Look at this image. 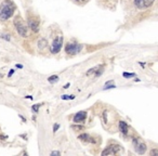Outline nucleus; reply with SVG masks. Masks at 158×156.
Here are the masks:
<instances>
[{
    "instance_id": "1",
    "label": "nucleus",
    "mask_w": 158,
    "mask_h": 156,
    "mask_svg": "<svg viewBox=\"0 0 158 156\" xmlns=\"http://www.w3.org/2000/svg\"><path fill=\"white\" fill-rule=\"evenodd\" d=\"M15 10L14 3L10 0H4L1 4H0V20L1 21H6L10 18L13 15Z\"/></svg>"
},
{
    "instance_id": "2",
    "label": "nucleus",
    "mask_w": 158,
    "mask_h": 156,
    "mask_svg": "<svg viewBox=\"0 0 158 156\" xmlns=\"http://www.w3.org/2000/svg\"><path fill=\"white\" fill-rule=\"evenodd\" d=\"M14 26L16 28V30H18V33L22 37L27 36V26L25 24V22L21 18V16H16L14 18Z\"/></svg>"
},
{
    "instance_id": "3",
    "label": "nucleus",
    "mask_w": 158,
    "mask_h": 156,
    "mask_svg": "<svg viewBox=\"0 0 158 156\" xmlns=\"http://www.w3.org/2000/svg\"><path fill=\"white\" fill-rule=\"evenodd\" d=\"M81 49H82V46L79 45V43H76V42H68L65 47V51L66 53L68 54H77L81 51Z\"/></svg>"
},
{
    "instance_id": "4",
    "label": "nucleus",
    "mask_w": 158,
    "mask_h": 156,
    "mask_svg": "<svg viewBox=\"0 0 158 156\" xmlns=\"http://www.w3.org/2000/svg\"><path fill=\"white\" fill-rule=\"evenodd\" d=\"M63 41H64V39H63L62 36H57V38H54L53 42L51 45V52L53 54L59 53L61 51V49H62Z\"/></svg>"
},
{
    "instance_id": "5",
    "label": "nucleus",
    "mask_w": 158,
    "mask_h": 156,
    "mask_svg": "<svg viewBox=\"0 0 158 156\" xmlns=\"http://www.w3.org/2000/svg\"><path fill=\"white\" fill-rule=\"evenodd\" d=\"M132 142H133V145H134V149H135V151H137V154H144L146 151V145L145 143H144L141 139L139 138H134L133 140H132Z\"/></svg>"
},
{
    "instance_id": "6",
    "label": "nucleus",
    "mask_w": 158,
    "mask_h": 156,
    "mask_svg": "<svg viewBox=\"0 0 158 156\" xmlns=\"http://www.w3.org/2000/svg\"><path fill=\"white\" fill-rule=\"evenodd\" d=\"M155 0H134V4L139 9H146L154 3Z\"/></svg>"
},
{
    "instance_id": "7",
    "label": "nucleus",
    "mask_w": 158,
    "mask_h": 156,
    "mask_svg": "<svg viewBox=\"0 0 158 156\" xmlns=\"http://www.w3.org/2000/svg\"><path fill=\"white\" fill-rule=\"evenodd\" d=\"M119 152V146H115V145H110L108 146L106 150H104L102 152V155H115Z\"/></svg>"
},
{
    "instance_id": "8",
    "label": "nucleus",
    "mask_w": 158,
    "mask_h": 156,
    "mask_svg": "<svg viewBox=\"0 0 158 156\" xmlns=\"http://www.w3.org/2000/svg\"><path fill=\"white\" fill-rule=\"evenodd\" d=\"M86 117H87L86 112H84V111H82V112H78L77 114L74 116V121H75V123H77V124L82 123V121L86 119Z\"/></svg>"
},
{
    "instance_id": "9",
    "label": "nucleus",
    "mask_w": 158,
    "mask_h": 156,
    "mask_svg": "<svg viewBox=\"0 0 158 156\" xmlns=\"http://www.w3.org/2000/svg\"><path fill=\"white\" fill-rule=\"evenodd\" d=\"M119 130L123 133V135H127L128 133V125L126 121L123 120H120L119 121Z\"/></svg>"
},
{
    "instance_id": "10",
    "label": "nucleus",
    "mask_w": 158,
    "mask_h": 156,
    "mask_svg": "<svg viewBox=\"0 0 158 156\" xmlns=\"http://www.w3.org/2000/svg\"><path fill=\"white\" fill-rule=\"evenodd\" d=\"M79 139H80L81 141H85V142H94V140H92V138L89 135H87V133L80 135H79Z\"/></svg>"
},
{
    "instance_id": "11",
    "label": "nucleus",
    "mask_w": 158,
    "mask_h": 156,
    "mask_svg": "<svg viewBox=\"0 0 158 156\" xmlns=\"http://www.w3.org/2000/svg\"><path fill=\"white\" fill-rule=\"evenodd\" d=\"M28 25H29L30 28L33 29V32H35V33H36V32H38V23H37V22L32 21V20H30V21L28 22Z\"/></svg>"
},
{
    "instance_id": "12",
    "label": "nucleus",
    "mask_w": 158,
    "mask_h": 156,
    "mask_svg": "<svg viewBox=\"0 0 158 156\" xmlns=\"http://www.w3.org/2000/svg\"><path fill=\"white\" fill-rule=\"evenodd\" d=\"M115 87H116V86H115V84H114V81L109 80V81H107V82L105 84L104 90H107V89H113V88H115Z\"/></svg>"
},
{
    "instance_id": "13",
    "label": "nucleus",
    "mask_w": 158,
    "mask_h": 156,
    "mask_svg": "<svg viewBox=\"0 0 158 156\" xmlns=\"http://www.w3.org/2000/svg\"><path fill=\"white\" fill-rule=\"evenodd\" d=\"M48 80H49V82H51V84H53V82H57V81H59V76H57V75L51 76V77L48 78Z\"/></svg>"
},
{
    "instance_id": "14",
    "label": "nucleus",
    "mask_w": 158,
    "mask_h": 156,
    "mask_svg": "<svg viewBox=\"0 0 158 156\" xmlns=\"http://www.w3.org/2000/svg\"><path fill=\"white\" fill-rule=\"evenodd\" d=\"M122 76L125 78H131V77H135V74H133V73H123Z\"/></svg>"
},
{
    "instance_id": "15",
    "label": "nucleus",
    "mask_w": 158,
    "mask_h": 156,
    "mask_svg": "<svg viewBox=\"0 0 158 156\" xmlns=\"http://www.w3.org/2000/svg\"><path fill=\"white\" fill-rule=\"evenodd\" d=\"M63 100H73L75 99V96H62Z\"/></svg>"
},
{
    "instance_id": "16",
    "label": "nucleus",
    "mask_w": 158,
    "mask_h": 156,
    "mask_svg": "<svg viewBox=\"0 0 158 156\" xmlns=\"http://www.w3.org/2000/svg\"><path fill=\"white\" fill-rule=\"evenodd\" d=\"M1 38H3V39H6V40H11V38H10V36H8V34H4V35H1Z\"/></svg>"
},
{
    "instance_id": "17",
    "label": "nucleus",
    "mask_w": 158,
    "mask_h": 156,
    "mask_svg": "<svg viewBox=\"0 0 158 156\" xmlns=\"http://www.w3.org/2000/svg\"><path fill=\"white\" fill-rule=\"evenodd\" d=\"M59 127H60V125H59V124H55V125H54V127H53V131H54V132L57 131Z\"/></svg>"
},
{
    "instance_id": "18",
    "label": "nucleus",
    "mask_w": 158,
    "mask_h": 156,
    "mask_svg": "<svg viewBox=\"0 0 158 156\" xmlns=\"http://www.w3.org/2000/svg\"><path fill=\"white\" fill-rule=\"evenodd\" d=\"M33 111L35 112V113H37V112H38V106L34 105V106H33Z\"/></svg>"
},
{
    "instance_id": "19",
    "label": "nucleus",
    "mask_w": 158,
    "mask_h": 156,
    "mask_svg": "<svg viewBox=\"0 0 158 156\" xmlns=\"http://www.w3.org/2000/svg\"><path fill=\"white\" fill-rule=\"evenodd\" d=\"M51 155H61L60 152H51Z\"/></svg>"
},
{
    "instance_id": "20",
    "label": "nucleus",
    "mask_w": 158,
    "mask_h": 156,
    "mask_svg": "<svg viewBox=\"0 0 158 156\" xmlns=\"http://www.w3.org/2000/svg\"><path fill=\"white\" fill-rule=\"evenodd\" d=\"M151 154H152V155H155V154H158V151H157V150L152 151V152H151Z\"/></svg>"
},
{
    "instance_id": "21",
    "label": "nucleus",
    "mask_w": 158,
    "mask_h": 156,
    "mask_svg": "<svg viewBox=\"0 0 158 156\" xmlns=\"http://www.w3.org/2000/svg\"><path fill=\"white\" fill-rule=\"evenodd\" d=\"M13 73H14V71H13V69H12V71H10L9 74H8V76H9V77H11V76L13 75Z\"/></svg>"
},
{
    "instance_id": "22",
    "label": "nucleus",
    "mask_w": 158,
    "mask_h": 156,
    "mask_svg": "<svg viewBox=\"0 0 158 156\" xmlns=\"http://www.w3.org/2000/svg\"><path fill=\"white\" fill-rule=\"evenodd\" d=\"M16 67H18V68H23V65H21V64H16Z\"/></svg>"
},
{
    "instance_id": "23",
    "label": "nucleus",
    "mask_w": 158,
    "mask_h": 156,
    "mask_svg": "<svg viewBox=\"0 0 158 156\" xmlns=\"http://www.w3.org/2000/svg\"><path fill=\"white\" fill-rule=\"evenodd\" d=\"M68 87H69V84H66V85H65V87H64V88L66 89V88H68Z\"/></svg>"
},
{
    "instance_id": "24",
    "label": "nucleus",
    "mask_w": 158,
    "mask_h": 156,
    "mask_svg": "<svg viewBox=\"0 0 158 156\" xmlns=\"http://www.w3.org/2000/svg\"><path fill=\"white\" fill-rule=\"evenodd\" d=\"M81 1H86V0H81Z\"/></svg>"
}]
</instances>
